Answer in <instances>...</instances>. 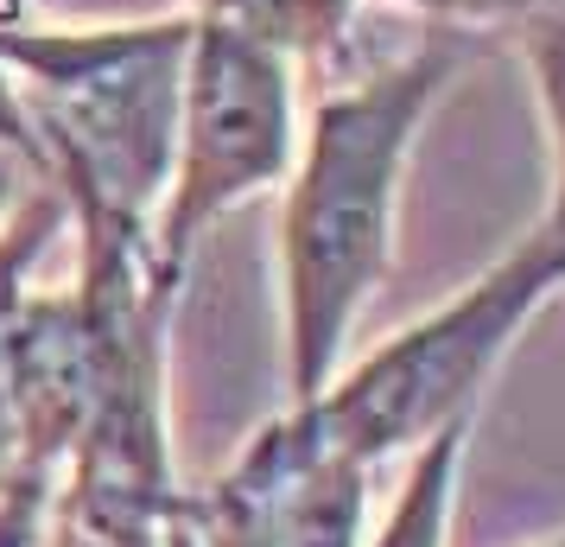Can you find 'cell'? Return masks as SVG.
Segmentation results:
<instances>
[{
  "label": "cell",
  "mask_w": 565,
  "mask_h": 547,
  "mask_svg": "<svg viewBox=\"0 0 565 547\" xmlns=\"http://www.w3.org/2000/svg\"><path fill=\"white\" fill-rule=\"evenodd\" d=\"M299 154V108H292V57L248 32L191 20L179 96V154L172 185L153 223L159 274L184 287V267L230 210L286 185Z\"/></svg>",
  "instance_id": "5"
},
{
  "label": "cell",
  "mask_w": 565,
  "mask_h": 547,
  "mask_svg": "<svg viewBox=\"0 0 565 547\" xmlns=\"http://www.w3.org/2000/svg\"><path fill=\"white\" fill-rule=\"evenodd\" d=\"M0 547H96V541H83L77 528H64L52 516V496L45 491L13 484L0 496Z\"/></svg>",
  "instance_id": "13"
},
{
  "label": "cell",
  "mask_w": 565,
  "mask_h": 547,
  "mask_svg": "<svg viewBox=\"0 0 565 547\" xmlns=\"http://www.w3.org/2000/svg\"><path fill=\"white\" fill-rule=\"evenodd\" d=\"M387 7H407L438 32H521L553 0H387Z\"/></svg>",
  "instance_id": "12"
},
{
  "label": "cell",
  "mask_w": 565,
  "mask_h": 547,
  "mask_svg": "<svg viewBox=\"0 0 565 547\" xmlns=\"http://www.w3.org/2000/svg\"><path fill=\"white\" fill-rule=\"evenodd\" d=\"M26 179H39V147H32L26 115H20L13 90H7V71H0V217H7V204L20 198Z\"/></svg>",
  "instance_id": "14"
},
{
  "label": "cell",
  "mask_w": 565,
  "mask_h": 547,
  "mask_svg": "<svg viewBox=\"0 0 565 547\" xmlns=\"http://www.w3.org/2000/svg\"><path fill=\"white\" fill-rule=\"evenodd\" d=\"M13 420H20V477L26 491L57 496V477L77 452L96 395V313L83 287L26 293L13 313Z\"/></svg>",
  "instance_id": "7"
},
{
  "label": "cell",
  "mask_w": 565,
  "mask_h": 547,
  "mask_svg": "<svg viewBox=\"0 0 565 547\" xmlns=\"http://www.w3.org/2000/svg\"><path fill=\"white\" fill-rule=\"evenodd\" d=\"M71 223V210L57 198L52 179H32L26 204L20 217L0 230V496L13 491V477H20V420H13V313H20V299L32 293V267L39 255L52 249V235Z\"/></svg>",
  "instance_id": "8"
},
{
  "label": "cell",
  "mask_w": 565,
  "mask_h": 547,
  "mask_svg": "<svg viewBox=\"0 0 565 547\" xmlns=\"http://www.w3.org/2000/svg\"><path fill=\"white\" fill-rule=\"evenodd\" d=\"M166 547H198V541H191V528H184V522H172V528H166Z\"/></svg>",
  "instance_id": "15"
},
{
  "label": "cell",
  "mask_w": 565,
  "mask_h": 547,
  "mask_svg": "<svg viewBox=\"0 0 565 547\" xmlns=\"http://www.w3.org/2000/svg\"><path fill=\"white\" fill-rule=\"evenodd\" d=\"M179 522L198 547H362L369 541V465L292 401L230 459V471L184 491Z\"/></svg>",
  "instance_id": "6"
},
{
  "label": "cell",
  "mask_w": 565,
  "mask_h": 547,
  "mask_svg": "<svg viewBox=\"0 0 565 547\" xmlns=\"http://www.w3.org/2000/svg\"><path fill=\"white\" fill-rule=\"evenodd\" d=\"M470 32H438L407 57L331 90L311 108V134L292 154L280 210V313L286 395L318 401L343 369L350 332L394 267L401 185L419 134L458 83Z\"/></svg>",
  "instance_id": "1"
},
{
  "label": "cell",
  "mask_w": 565,
  "mask_h": 547,
  "mask_svg": "<svg viewBox=\"0 0 565 547\" xmlns=\"http://www.w3.org/2000/svg\"><path fill=\"white\" fill-rule=\"evenodd\" d=\"M77 287L96 313V395L52 516L96 547H166L184 509L166 445V332L184 287L159 261L77 267Z\"/></svg>",
  "instance_id": "4"
},
{
  "label": "cell",
  "mask_w": 565,
  "mask_h": 547,
  "mask_svg": "<svg viewBox=\"0 0 565 547\" xmlns=\"http://www.w3.org/2000/svg\"><path fill=\"white\" fill-rule=\"evenodd\" d=\"M191 13L134 27H20L0 20V71L57 185L89 267L159 261L153 223L179 154Z\"/></svg>",
  "instance_id": "2"
},
{
  "label": "cell",
  "mask_w": 565,
  "mask_h": 547,
  "mask_svg": "<svg viewBox=\"0 0 565 547\" xmlns=\"http://www.w3.org/2000/svg\"><path fill=\"white\" fill-rule=\"evenodd\" d=\"M191 20H216L286 52L292 64H324L343 52L356 0H191Z\"/></svg>",
  "instance_id": "10"
},
{
  "label": "cell",
  "mask_w": 565,
  "mask_h": 547,
  "mask_svg": "<svg viewBox=\"0 0 565 547\" xmlns=\"http://www.w3.org/2000/svg\"><path fill=\"white\" fill-rule=\"evenodd\" d=\"M559 293H565V235L540 223L463 293H451L445 306L413 318L407 332L375 344L356 369H337L331 389L311 408L369 471L401 459V452H419L438 427L477 414L502 357Z\"/></svg>",
  "instance_id": "3"
},
{
  "label": "cell",
  "mask_w": 565,
  "mask_h": 547,
  "mask_svg": "<svg viewBox=\"0 0 565 547\" xmlns=\"http://www.w3.org/2000/svg\"><path fill=\"white\" fill-rule=\"evenodd\" d=\"M546 547H565V535H553V541H546Z\"/></svg>",
  "instance_id": "16"
},
{
  "label": "cell",
  "mask_w": 565,
  "mask_h": 547,
  "mask_svg": "<svg viewBox=\"0 0 565 547\" xmlns=\"http://www.w3.org/2000/svg\"><path fill=\"white\" fill-rule=\"evenodd\" d=\"M477 414L438 427L433 440L413 452V471L387 522L362 547H451V522H458V484H463V452H470Z\"/></svg>",
  "instance_id": "9"
},
{
  "label": "cell",
  "mask_w": 565,
  "mask_h": 547,
  "mask_svg": "<svg viewBox=\"0 0 565 547\" xmlns=\"http://www.w3.org/2000/svg\"><path fill=\"white\" fill-rule=\"evenodd\" d=\"M527 45V71H534V96L546 115V147H553V204H546V230L565 235V0H553L534 27H521Z\"/></svg>",
  "instance_id": "11"
}]
</instances>
